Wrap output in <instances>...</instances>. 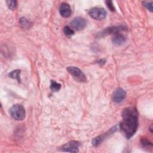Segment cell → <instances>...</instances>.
<instances>
[{"mask_svg":"<svg viewBox=\"0 0 153 153\" xmlns=\"http://www.w3.org/2000/svg\"><path fill=\"white\" fill-rule=\"evenodd\" d=\"M123 120L120 124V128L127 139L131 138L138 127V112L133 106L124 108L122 112Z\"/></svg>","mask_w":153,"mask_h":153,"instance_id":"6da1fadb","label":"cell"},{"mask_svg":"<svg viewBox=\"0 0 153 153\" xmlns=\"http://www.w3.org/2000/svg\"><path fill=\"white\" fill-rule=\"evenodd\" d=\"M9 112L11 117L16 120H23L26 116L25 109L20 104L14 105L10 108Z\"/></svg>","mask_w":153,"mask_h":153,"instance_id":"7a4b0ae2","label":"cell"},{"mask_svg":"<svg viewBox=\"0 0 153 153\" xmlns=\"http://www.w3.org/2000/svg\"><path fill=\"white\" fill-rule=\"evenodd\" d=\"M66 69L76 81L80 82H85L87 81L85 75L82 71L77 67L68 66Z\"/></svg>","mask_w":153,"mask_h":153,"instance_id":"3957f363","label":"cell"},{"mask_svg":"<svg viewBox=\"0 0 153 153\" xmlns=\"http://www.w3.org/2000/svg\"><path fill=\"white\" fill-rule=\"evenodd\" d=\"M89 16L95 20H102L106 17L107 13L105 9L99 7H93L88 11Z\"/></svg>","mask_w":153,"mask_h":153,"instance_id":"277c9868","label":"cell"},{"mask_svg":"<svg viewBox=\"0 0 153 153\" xmlns=\"http://www.w3.org/2000/svg\"><path fill=\"white\" fill-rule=\"evenodd\" d=\"M80 143L79 142L76 140L71 141L65 145H63L61 149L62 151L69 152H77L79 151V147Z\"/></svg>","mask_w":153,"mask_h":153,"instance_id":"5b68a950","label":"cell"},{"mask_svg":"<svg viewBox=\"0 0 153 153\" xmlns=\"http://www.w3.org/2000/svg\"><path fill=\"white\" fill-rule=\"evenodd\" d=\"M86 20L81 17H75L71 22L72 27L76 30H81L84 29L86 26Z\"/></svg>","mask_w":153,"mask_h":153,"instance_id":"8992f818","label":"cell"},{"mask_svg":"<svg viewBox=\"0 0 153 153\" xmlns=\"http://www.w3.org/2000/svg\"><path fill=\"white\" fill-rule=\"evenodd\" d=\"M126 93L121 88H117L113 93L112 96V100L115 103L121 102L126 97Z\"/></svg>","mask_w":153,"mask_h":153,"instance_id":"52a82bcc","label":"cell"},{"mask_svg":"<svg viewBox=\"0 0 153 153\" xmlns=\"http://www.w3.org/2000/svg\"><path fill=\"white\" fill-rule=\"evenodd\" d=\"M125 29V27L124 26H112L110 27H108L103 30L100 32V33H98L99 36H106L111 33H116L117 32H120V31L124 30Z\"/></svg>","mask_w":153,"mask_h":153,"instance_id":"ba28073f","label":"cell"},{"mask_svg":"<svg viewBox=\"0 0 153 153\" xmlns=\"http://www.w3.org/2000/svg\"><path fill=\"white\" fill-rule=\"evenodd\" d=\"M117 126L114 127L113 128H111L109 130V131L108 132H107L106 133H105V134H103V135H100V136H98L97 137H96L95 138H94L92 140V144L94 146H98L100 144H101V143L103 142V140L105 139L106 136L109 134L110 133H112L113 132H114V131H115L117 130Z\"/></svg>","mask_w":153,"mask_h":153,"instance_id":"9c48e42d","label":"cell"},{"mask_svg":"<svg viewBox=\"0 0 153 153\" xmlns=\"http://www.w3.org/2000/svg\"><path fill=\"white\" fill-rule=\"evenodd\" d=\"M59 13L62 17L65 18L69 17L72 13L70 5L66 2L62 3L59 7Z\"/></svg>","mask_w":153,"mask_h":153,"instance_id":"30bf717a","label":"cell"},{"mask_svg":"<svg viewBox=\"0 0 153 153\" xmlns=\"http://www.w3.org/2000/svg\"><path fill=\"white\" fill-rule=\"evenodd\" d=\"M125 41L126 38L120 32L114 33L112 39V43L116 45H121L125 42Z\"/></svg>","mask_w":153,"mask_h":153,"instance_id":"8fae6325","label":"cell"},{"mask_svg":"<svg viewBox=\"0 0 153 153\" xmlns=\"http://www.w3.org/2000/svg\"><path fill=\"white\" fill-rule=\"evenodd\" d=\"M20 72H21V71L19 70V69H16V70L13 71L12 72L9 73L8 76H9V77H10L13 79H16L19 82H20V81H21L20 76Z\"/></svg>","mask_w":153,"mask_h":153,"instance_id":"7c38bea8","label":"cell"},{"mask_svg":"<svg viewBox=\"0 0 153 153\" xmlns=\"http://www.w3.org/2000/svg\"><path fill=\"white\" fill-rule=\"evenodd\" d=\"M61 88V84L56 82L55 81H51V85H50V89L52 91L56 92L58 91Z\"/></svg>","mask_w":153,"mask_h":153,"instance_id":"4fadbf2b","label":"cell"},{"mask_svg":"<svg viewBox=\"0 0 153 153\" xmlns=\"http://www.w3.org/2000/svg\"><path fill=\"white\" fill-rule=\"evenodd\" d=\"M20 23L23 28H29L30 27V23L29 22L25 17H22L20 19Z\"/></svg>","mask_w":153,"mask_h":153,"instance_id":"5bb4252c","label":"cell"},{"mask_svg":"<svg viewBox=\"0 0 153 153\" xmlns=\"http://www.w3.org/2000/svg\"><path fill=\"white\" fill-rule=\"evenodd\" d=\"M6 3H7V5L8 7L10 10H13L17 7V2H16V1H7Z\"/></svg>","mask_w":153,"mask_h":153,"instance_id":"9a60e30c","label":"cell"},{"mask_svg":"<svg viewBox=\"0 0 153 153\" xmlns=\"http://www.w3.org/2000/svg\"><path fill=\"white\" fill-rule=\"evenodd\" d=\"M63 32L66 36H71L74 34L73 29L70 28L69 26H65L63 28Z\"/></svg>","mask_w":153,"mask_h":153,"instance_id":"2e32d148","label":"cell"},{"mask_svg":"<svg viewBox=\"0 0 153 153\" xmlns=\"http://www.w3.org/2000/svg\"><path fill=\"white\" fill-rule=\"evenodd\" d=\"M142 4L144 7H145L149 11L151 12H152L153 7H152V1H148V2H142Z\"/></svg>","mask_w":153,"mask_h":153,"instance_id":"e0dca14e","label":"cell"},{"mask_svg":"<svg viewBox=\"0 0 153 153\" xmlns=\"http://www.w3.org/2000/svg\"><path fill=\"white\" fill-rule=\"evenodd\" d=\"M106 5L108 7V8L112 12L115 11V7L112 4V2L111 1H106Z\"/></svg>","mask_w":153,"mask_h":153,"instance_id":"ac0fdd59","label":"cell"},{"mask_svg":"<svg viewBox=\"0 0 153 153\" xmlns=\"http://www.w3.org/2000/svg\"><path fill=\"white\" fill-rule=\"evenodd\" d=\"M141 144L143 146H148L149 145L152 146V143L145 139H142L141 140Z\"/></svg>","mask_w":153,"mask_h":153,"instance_id":"d6986e66","label":"cell"}]
</instances>
